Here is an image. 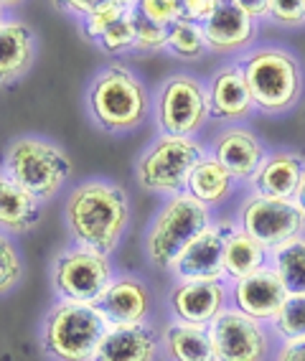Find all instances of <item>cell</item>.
<instances>
[{"instance_id": "277c9868", "label": "cell", "mask_w": 305, "mask_h": 361, "mask_svg": "<svg viewBox=\"0 0 305 361\" xmlns=\"http://www.w3.org/2000/svg\"><path fill=\"white\" fill-rule=\"evenodd\" d=\"M107 331L110 323L97 305L58 300L46 313L41 341L54 361H94Z\"/></svg>"}, {"instance_id": "d590c367", "label": "cell", "mask_w": 305, "mask_h": 361, "mask_svg": "<svg viewBox=\"0 0 305 361\" xmlns=\"http://www.w3.org/2000/svg\"><path fill=\"white\" fill-rule=\"evenodd\" d=\"M275 361H305V338L282 343Z\"/></svg>"}, {"instance_id": "603a6c76", "label": "cell", "mask_w": 305, "mask_h": 361, "mask_svg": "<svg viewBox=\"0 0 305 361\" xmlns=\"http://www.w3.org/2000/svg\"><path fill=\"white\" fill-rule=\"evenodd\" d=\"M161 343L170 361H216L208 326L170 321L163 329Z\"/></svg>"}, {"instance_id": "5bb4252c", "label": "cell", "mask_w": 305, "mask_h": 361, "mask_svg": "<svg viewBox=\"0 0 305 361\" xmlns=\"http://www.w3.org/2000/svg\"><path fill=\"white\" fill-rule=\"evenodd\" d=\"M285 300V285L273 267L232 283V308L260 323H273Z\"/></svg>"}, {"instance_id": "e0dca14e", "label": "cell", "mask_w": 305, "mask_h": 361, "mask_svg": "<svg viewBox=\"0 0 305 361\" xmlns=\"http://www.w3.org/2000/svg\"><path fill=\"white\" fill-rule=\"evenodd\" d=\"M211 155L234 176V180L252 183V178L260 173V168L265 166L270 153H267V148L252 130L229 125L216 135Z\"/></svg>"}, {"instance_id": "4fadbf2b", "label": "cell", "mask_w": 305, "mask_h": 361, "mask_svg": "<svg viewBox=\"0 0 305 361\" xmlns=\"http://www.w3.org/2000/svg\"><path fill=\"white\" fill-rule=\"evenodd\" d=\"M232 300V288L219 280H194V283H175L168 293V305L175 321L191 326H211L227 310Z\"/></svg>"}, {"instance_id": "9a60e30c", "label": "cell", "mask_w": 305, "mask_h": 361, "mask_svg": "<svg viewBox=\"0 0 305 361\" xmlns=\"http://www.w3.org/2000/svg\"><path fill=\"white\" fill-rule=\"evenodd\" d=\"M208 51L237 54L257 39V20L242 8V0H219L211 18L204 23Z\"/></svg>"}, {"instance_id": "7a4b0ae2", "label": "cell", "mask_w": 305, "mask_h": 361, "mask_svg": "<svg viewBox=\"0 0 305 361\" xmlns=\"http://www.w3.org/2000/svg\"><path fill=\"white\" fill-rule=\"evenodd\" d=\"M87 107L102 130L120 135L130 133L150 112V92L130 69L110 64L97 71L87 90Z\"/></svg>"}, {"instance_id": "8992f818", "label": "cell", "mask_w": 305, "mask_h": 361, "mask_svg": "<svg viewBox=\"0 0 305 361\" xmlns=\"http://www.w3.org/2000/svg\"><path fill=\"white\" fill-rule=\"evenodd\" d=\"M3 173L39 201L54 199L72 176V161L64 150L44 137H15L6 150Z\"/></svg>"}, {"instance_id": "52a82bcc", "label": "cell", "mask_w": 305, "mask_h": 361, "mask_svg": "<svg viewBox=\"0 0 305 361\" xmlns=\"http://www.w3.org/2000/svg\"><path fill=\"white\" fill-rule=\"evenodd\" d=\"M206 155V148L196 137L161 135L137 158L135 178L150 194L173 199L178 194H186L191 171Z\"/></svg>"}, {"instance_id": "ab89813d", "label": "cell", "mask_w": 305, "mask_h": 361, "mask_svg": "<svg viewBox=\"0 0 305 361\" xmlns=\"http://www.w3.org/2000/svg\"><path fill=\"white\" fill-rule=\"evenodd\" d=\"M3 23H6V6L0 3V26H3Z\"/></svg>"}, {"instance_id": "f35d334b", "label": "cell", "mask_w": 305, "mask_h": 361, "mask_svg": "<svg viewBox=\"0 0 305 361\" xmlns=\"http://www.w3.org/2000/svg\"><path fill=\"white\" fill-rule=\"evenodd\" d=\"M295 204H298L300 212H303V216H305V176H303V183H300V188H298V196H295Z\"/></svg>"}, {"instance_id": "8fae6325", "label": "cell", "mask_w": 305, "mask_h": 361, "mask_svg": "<svg viewBox=\"0 0 305 361\" xmlns=\"http://www.w3.org/2000/svg\"><path fill=\"white\" fill-rule=\"evenodd\" d=\"M216 361H265L273 348L265 323L227 308L208 326Z\"/></svg>"}, {"instance_id": "d4e9b609", "label": "cell", "mask_w": 305, "mask_h": 361, "mask_svg": "<svg viewBox=\"0 0 305 361\" xmlns=\"http://www.w3.org/2000/svg\"><path fill=\"white\" fill-rule=\"evenodd\" d=\"M234 176L227 168L216 161L214 155L208 153L199 166L191 171L189 183H186V194L194 196L196 201H201L204 207H219L232 196L234 191Z\"/></svg>"}, {"instance_id": "7402d4cb", "label": "cell", "mask_w": 305, "mask_h": 361, "mask_svg": "<svg viewBox=\"0 0 305 361\" xmlns=\"http://www.w3.org/2000/svg\"><path fill=\"white\" fill-rule=\"evenodd\" d=\"M41 219V201L0 173V232L23 234L31 232Z\"/></svg>"}, {"instance_id": "ffe728a7", "label": "cell", "mask_w": 305, "mask_h": 361, "mask_svg": "<svg viewBox=\"0 0 305 361\" xmlns=\"http://www.w3.org/2000/svg\"><path fill=\"white\" fill-rule=\"evenodd\" d=\"M36 59V36L23 20H6L0 26V87L15 84Z\"/></svg>"}, {"instance_id": "2e32d148", "label": "cell", "mask_w": 305, "mask_h": 361, "mask_svg": "<svg viewBox=\"0 0 305 361\" xmlns=\"http://www.w3.org/2000/svg\"><path fill=\"white\" fill-rule=\"evenodd\" d=\"M99 313L110 329L120 326H143L145 318L150 316L153 298H150L148 285L135 275H120L110 283V288L102 293L97 300Z\"/></svg>"}, {"instance_id": "30bf717a", "label": "cell", "mask_w": 305, "mask_h": 361, "mask_svg": "<svg viewBox=\"0 0 305 361\" xmlns=\"http://www.w3.org/2000/svg\"><path fill=\"white\" fill-rule=\"evenodd\" d=\"M237 226L257 239L265 250L275 252L292 239L303 237L305 216L295 201L265 199L252 194L242 204Z\"/></svg>"}, {"instance_id": "7c38bea8", "label": "cell", "mask_w": 305, "mask_h": 361, "mask_svg": "<svg viewBox=\"0 0 305 361\" xmlns=\"http://www.w3.org/2000/svg\"><path fill=\"white\" fill-rule=\"evenodd\" d=\"M237 226L232 221H214L206 232L191 242L183 255L173 264V278L178 283H194V280H227L224 272V245L227 237Z\"/></svg>"}, {"instance_id": "f1b7e54d", "label": "cell", "mask_w": 305, "mask_h": 361, "mask_svg": "<svg viewBox=\"0 0 305 361\" xmlns=\"http://www.w3.org/2000/svg\"><path fill=\"white\" fill-rule=\"evenodd\" d=\"M135 3H130L127 11L104 31V36L97 41V46L107 54H127L135 51Z\"/></svg>"}, {"instance_id": "f546056e", "label": "cell", "mask_w": 305, "mask_h": 361, "mask_svg": "<svg viewBox=\"0 0 305 361\" xmlns=\"http://www.w3.org/2000/svg\"><path fill=\"white\" fill-rule=\"evenodd\" d=\"M127 6H130V3H125V0H102V3H97L94 13H92L89 18L82 20V28H85L87 39L97 44V41L104 36V31H107V28L127 11Z\"/></svg>"}, {"instance_id": "d6986e66", "label": "cell", "mask_w": 305, "mask_h": 361, "mask_svg": "<svg viewBox=\"0 0 305 361\" xmlns=\"http://www.w3.org/2000/svg\"><path fill=\"white\" fill-rule=\"evenodd\" d=\"M305 176V161L300 153L292 150H275L267 155L260 173L252 178V194L265 199L295 201L298 188Z\"/></svg>"}, {"instance_id": "484cf974", "label": "cell", "mask_w": 305, "mask_h": 361, "mask_svg": "<svg viewBox=\"0 0 305 361\" xmlns=\"http://www.w3.org/2000/svg\"><path fill=\"white\" fill-rule=\"evenodd\" d=\"M270 267L282 280L287 295H305V237L275 250L270 255Z\"/></svg>"}, {"instance_id": "e575fe53", "label": "cell", "mask_w": 305, "mask_h": 361, "mask_svg": "<svg viewBox=\"0 0 305 361\" xmlns=\"http://www.w3.org/2000/svg\"><path fill=\"white\" fill-rule=\"evenodd\" d=\"M219 0H181V18L204 26L216 11Z\"/></svg>"}, {"instance_id": "1f68e13d", "label": "cell", "mask_w": 305, "mask_h": 361, "mask_svg": "<svg viewBox=\"0 0 305 361\" xmlns=\"http://www.w3.org/2000/svg\"><path fill=\"white\" fill-rule=\"evenodd\" d=\"M135 33H137L135 51L150 54V51H161V49H166L170 28L158 26V23H153L150 18H145V16L137 11V3H135Z\"/></svg>"}, {"instance_id": "836d02e7", "label": "cell", "mask_w": 305, "mask_h": 361, "mask_svg": "<svg viewBox=\"0 0 305 361\" xmlns=\"http://www.w3.org/2000/svg\"><path fill=\"white\" fill-rule=\"evenodd\" d=\"M270 20L282 28H295L305 23V0H273Z\"/></svg>"}, {"instance_id": "5b68a950", "label": "cell", "mask_w": 305, "mask_h": 361, "mask_svg": "<svg viewBox=\"0 0 305 361\" xmlns=\"http://www.w3.org/2000/svg\"><path fill=\"white\" fill-rule=\"evenodd\" d=\"M214 224L211 209L189 194H178L158 209L145 234V255L161 272L173 270L175 259L201 232Z\"/></svg>"}, {"instance_id": "cb8c5ba5", "label": "cell", "mask_w": 305, "mask_h": 361, "mask_svg": "<svg viewBox=\"0 0 305 361\" xmlns=\"http://www.w3.org/2000/svg\"><path fill=\"white\" fill-rule=\"evenodd\" d=\"M270 255L273 252L265 250L257 239L249 237L247 232H242L239 226H237L227 237V245H224V272H227V280L234 283V280L249 278L254 272L267 270L270 267Z\"/></svg>"}, {"instance_id": "44dd1931", "label": "cell", "mask_w": 305, "mask_h": 361, "mask_svg": "<svg viewBox=\"0 0 305 361\" xmlns=\"http://www.w3.org/2000/svg\"><path fill=\"white\" fill-rule=\"evenodd\" d=\"M161 338L148 323L110 329L94 361H156Z\"/></svg>"}, {"instance_id": "8d00e7d4", "label": "cell", "mask_w": 305, "mask_h": 361, "mask_svg": "<svg viewBox=\"0 0 305 361\" xmlns=\"http://www.w3.org/2000/svg\"><path fill=\"white\" fill-rule=\"evenodd\" d=\"M242 8H244L254 20H262V18H270L273 0H242Z\"/></svg>"}, {"instance_id": "6da1fadb", "label": "cell", "mask_w": 305, "mask_h": 361, "mask_svg": "<svg viewBox=\"0 0 305 361\" xmlns=\"http://www.w3.org/2000/svg\"><path fill=\"white\" fill-rule=\"evenodd\" d=\"M64 214L74 247L110 257L130 226V199L112 180H85L72 188Z\"/></svg>"}, {"instance_id": "d6a6232c", "label": "cell", "mask_w": 305, "mask_h": 361, "mask_svg": "<svg viewBox=\"0 0 305 361\" xmlns=\"http://www.w3.org/2000/svg\"><path fill=\"white\" fill-rule=\"evenodd\" d=\"M137 11L158 26L170 28L175 20H181V0H140Z\"/></svg>"}, {"instance_id": "83f0119b", "label": "cell", "mask_w": 305, "mask_h": 361, "mask_svg": "<svg viewBox=\"0 0 305 361\" xmlns=\"http://www.w3.org/2000/svg\"><path fill=\"white\" fill-rule=\"evenodd\" d=\"M270 331L282 343L305 338V295H287L275 321L270 323Z\"/></svg>"}, {"instance_id": "74e56055", "label": "cell", "mask_w": 305, "mask_h": 361, "mask_svg": "<svg viewBox=\"0 0 305 361\" xmlns=\"http://www.w3.org/2000/svg\"><path fill=\"white\" fill-rule=\"evenodd\" d=\"M94 8H97V0H72V3H66V11H72L79 20L89 18L94 13Z\"/></svg>"}, {"instance_id": "3957f363", "label": "cell", "mask_w": 305, "mask_h": 361, "mask_svg": "<svg viewBox=\"0 0 305 361\" xmlns=\"http://www.w3.org/2000/svg\"><path fill=\"white\" fill-rule=\"evenodd\" d=\"M239 66L247 79L254 110L282 115L298 104L303 92V69L295 54L280 46H262L252 49Z\"/></svg>"}, {"instance_id": "4316f807", "label": "cell", "mask_w": 305, "mask_h": 361, "mask_svg": "<svg viewBox=\"0 0 305 361\" xmlns=\"http://www.w3.org/2000/svg\"><path fill=\"white\" fill-rule=\"evenodd\" d=\"M173 56L183 59V61H196L208 54L206 36H204V26L199 23H191V20H175L170 26L168 33V44H166Z\"/></svg>"}, {"instance_id": "ba28073f", "label": "cell", "mask_w": 305, "mask_h": 361, "mask_svg": "<svg viewBox=\"0 0 305 361\" xmlns=\"http://www.w3.org/2000/svg\"><path fill=\"white\" fill-rule=\"evenodd\" d=\"M211 120L208 87L194 74H173L156 92V123L163 135L194 137Z\"/></svg>"}, {"instance_id": "9c48e42d", "label": "cell", "mask_w": 305, "mask_h": 361, "mask_svg": "<svg viewBox=\"0 0 305 361\" xmlns=\"http://www.w3.org/2000/svg\"><path fill=\"white\" fill-rule=\"evenodd\" d=\"M112 280H115V272L107 255L85 250V247H69L54 257L51 283L61 300L97 305Z\"/></svg>"}, {"instance_id": "ac0fdd59", "label": "cell", "mask_w": 305, "mask_h": 361, "mask_svg": "<svg viewBox=\"0 0 305 361\" xmlns=\"http://www.w3.org/2000/svg\"><path fill=\"white\" fill-rule=\"evenodd\" d=\"M208 104H211V120L219 123L237 125L252 115L254 102L239 64H224L214 71L208 82Z\"/></svg>"}, {"instance_id": "4dcf8cb0", "label": "cell", "mask_w": 305, "mask_h": 361, "mask_svg": "<svg viewBox=\"0 0 305 361\" xmlns=\"http://www.w3.org/2000/svg\"><path fill=\"white\" fill-rule=\"evenodd\" d=\"M23 264H20L18 250L8 234L0 232V295H6L20 283Z\"/></svg>"}]
</instances>
